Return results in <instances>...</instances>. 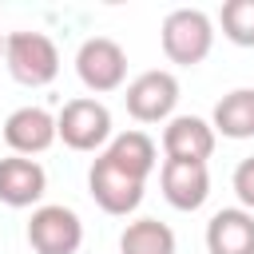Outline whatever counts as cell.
Returning <instances> with one entry per match:
<instances>
[{
  "label": "cell",
  "instance_id": "5b68a950",
  "mask_svg": "<svg viewBox=\"0 0 254 254\" xmlns=\"http://www.w3.org/2000/svg\"><path fill=\"white\" fill-rule=\"evenodd\" d=\"M127 115L135 123H167L179 107V79L167 67H151L127 83Z\"/></svg>",
  "mask_w": 254,
  "mask_h": 254
},
{
  "label": "cell",
  "instance_id": "4fadbf2b",
  "mask_svg": "<svg viewBox=\"0 0 254 254\" xmlns=\"http://www.w3.org/2000/svg\"><path fill=\"white\" fill-rule=\"evenodd\" d=\"M103 159H111L119 171H127L131 179H151V171L159 167V147L147 131H119L111 135V143L103 147Z\"/></svg>",
  "mask_w": 254,
  "mask_h": 254
},
{
  "label": "cell",
  "instance_id": "7c38bea8",
  "mask_svg": "<svg viewBox=\"0 0 254 254\" xmlns=\"http://www.w3.org/2000/svg\"><path fill=\"white\" fill-rule=\"evenodd\" d=\"M210 254H254V214L242 206H222L206 222Z\"/></svg>",
  "mask_w": 254,
  "mask_h": 254
},
{
  "label": "cell",
  "instance_id": "6da1fadb",
  "mask_svg": "<svg viewBox=\"0 0 254 254\" xmlns=\"http://www.w3.org/2000/svg\"><path fill=\"white\" fill-rule=\"evenodd\" d=\"M159 44H163V56L179 67H194L210 56L214 48V20L202 12V8H175L163 16V28H159Z\"/></svg>",
  "mask_w": 254,
  "mask_h": 254
},
{
  "label": "cell",
  "instance_id": "30bf717a",
  "mask_svg": "<svg viewBox=\"0 0 254 254\" xmlns=\"http://www.w3.org/2000/svg\"><path fill=\"white\" fill-rule=\"evenodd\" d=\"M214 127L210 119L198 115H171L163 127V155L167 159H183V163H206L214 155Z\"/></svg>",
  "mask_w": 254,
  "mask_h": 254
},
{
  "label": "cell",
  "instance_id": "e0dca14e",
  "mask_svg": "<svg viewBox=\"0 0 254 254\" xmlns=\"http://www.w3.org/2000/svg\"><path fill=\"white\" fill-rule=\"evenodd\" d=\"M230 187H234V194H238V206L254 214V155H250V159H242V163L234 167Z\"/></svg>",
  "mask_w": 254,
  "mask_h": 254
},
{
  "label": "cell",
  "instance_id": "ba28073f",
  "mask_svg": "<svg viewBox=\"0 0 254 254\" xmlns=\"http://www.w3.org/2000/svg\"><path fill=\"white\" fill-rule=\"evenodd\" d=\"M159 187H163V198L175 206V210H198L206 198H210V171L206 163H183V159H163L159 167Z\"/></svg>",
  "mask_w": 254,
  "mask_h": 254
},
{
  "label": "cell",
  "instance_id": "5bb4252c",
  "mask_svg": "<svg viewBox=\"0 0 254 254\" xmlns=\"http://www.w3.org/2000/svg\"><path fill=\"white\" fill-rule=\"evenodd\" d=\"M210 127L222 139H254V87L226 91L210 111Z\"/></svg>",
  "mask_w": 254,
  "mask_h": 254
},
{
  "label": "cell",
  "instance_id": "8992f818",
  "mask_svg": "<svg viewBox=\"0 0 254 254\" xmlns=\"http://www.w3.org/2000/svg\"><path fill=\"white\" fill-rule=\"evenodd\" d=\"M28 246L36 254H75L83 246V222L64 202H44L28 218Z\"/></svg>",
  "mask_w": 254,
  "mask_h": 254
},
{
  "label": "cell",
  "instance_id": "8fae6325",
  "mask_svg": "<svg viewBox=\"0 0 254 254\" xmlns=\"http://www.w3.org/2000/svg\"><path fill=\"white\" fill-rule=\"evenodd\" d=\"M48 190V171L36 163V159H24V155H4L0 159V202L4 206H36Z\"/></svg>",
  "mask_w": 254,
  "mask_h": 254
},
{
  "label": "cell",
  "instance_id": "ac0fdd59",
  "mask_svg": "<svg viewBox=\"0 0 254 254\" xmlns=\"http://www.w3.org/2000/svg\"><path fill=\"white\" fill-rule=\"evenodd\" d=\"M0 56H4V32H0Z\"/></svg>",
  "mask_w": 254,
  "mask_h": 254
},
{
  "label": "cell",
  "instance_id": "9a60e30c",
  "mask_svg": "<svg viewBox=\"0 0 254 254\" xmlns=\"http://www.w3.org/2000/svg\"><path fill=\"white\" fill-rule=\"evenodd\" d=\"M119 254H175V230L159 218H135L119 234Z\"/></svg>",
  "mask_w": 254,
  "mask_h": 254
},
{
  "label": "cell",
  "instance_id": "277c9868",
  "mask_svg": "<svg viewBox=\"0 0 254 254\" xmlns=\"http://www.w3.org/2000/svg\"><path fill=\"white\" fill-rule=\"evenodd\" d=\"M75 75L87 91L95 95H107V91H119L123 79H127V52L119 40L111 36H91L79 44L75 52Z\"/></svg>",
  "mask_w": 254,
  "mask_h": 254
},
{
  "label": "cell",
  "instance_id": "7a4b0ae2",
  "mask_svg": "<svg viewBox=\"0 0 254 254\" xmlns=\"http://www.w3.org/2000/svg\"><path fill=\"white\" fill-rule=\"evenodd\" d=\"M4 67L24 87H48L60 75V48L44 32H8L4 36Z\"/></svg>",
  "mask_w": 254,
  "mask_h": 254
},
{
  "label": "cell",
  "instance_id": "9c48e42d",
  "mask_svg": "<svg viewBox=\"0 0 254 254\" xmlns=\"http://www.w3.org/2000/svg\"><path fill=\"white\" fill-rule=\"evenodd\" d=\"M4 143L12 147V155H24V159L48 151L56 143V115L48 107H32V103L8 111V119H4Z\"/></svg>",
  "mask_w": 254,
  "mask_h": 254
},
{
  "label": "cell",
  "instance_id": "2e32d148",
  "mask_svg": "<svg viewBox=\"0 0 254 254\" xmlns=\"http://www.w3.org/2000/svg\"><path fill=\"white\" fill-rule=\"evenodd\" d=\"M222 36L238 48H254V0H226L218 12Z\"/></svg>",
  "mask_w": 254,
  "mask_h": 254
},
{
  "label": "cell",
  "instance_id": "3957f363",
  "mask_svg": "<svg viewBox=\"0 0 254 254\" xmlns=\"http://www.w3.org/2000/svg\"><path fill=\"white\" fill-rule=\"evenodd\" d=\"M56 139H64V147L71 151H99L111 143V111L103 99L95 95H79L67 99L56 115Z\"/></svg>",
  "mask_w": 254,
  "mask_h": 254
},
{
  "label": "cell",
  "instance_id": "52a82bcc",
  "mask_svg": "<svg viewBox=\"0 0 254 254\" xmlns=\"http://www.w3.org/2000/svg\"><path fill=\"white\" fill-rule=\"evenodd\" d=\"M143 179H131L127 171H119L111 159H95L91 163V171H87V194L95 198V206L99 210H107V214H115V218H123V214H131V210H139V202H143Z\"/></svg>",
  "mask_w": 254,
  "mask_h": 254
}]
</instances>
